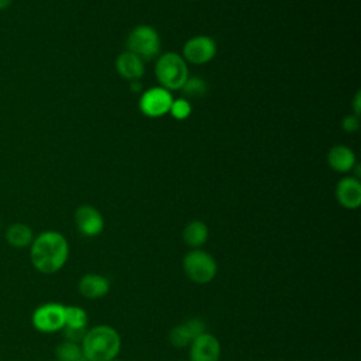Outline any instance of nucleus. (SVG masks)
Instances as JSON below:
<instances>
[{
	"label": "nucleus",
	"instance_id": "6",
	"mask_svg": "<svg viewBox=\"0 0 361 361\" xmlns=\"http://www.w3.org/2000/svg\"><path fill=\"white\" fill-rule=\"evenodd\" d=\"M31 323L39 333L59 331L65 327V306L58 302L42 303L32 312Z\"/></svg>",
	"mask_w": 361,
	"mask_h": 361
},
{
	"label": "nucleus",
	"instance_id": "20",
	"mask_svg": "<svg viewBox=\"0 0 361 361\" xmlns=\"http://www.w3.org/2000/svg\"><path fill=\"white\" fill-rule=\"evenodd\" d=\"M180 90L183 92L185 96H188L190 99H199L206 94L207 83H206V80H203L197 76H192V78L186 79V82L183 83Z\"/></svg>",
	"mask_w": 361,
	"mask_h": 361
},
{
	"label": "nucleus",
	"instance_id": "13",
	"mask_svg": "<svg viewBox=\"0 0 361 361\" xmlns=\"http://www.w3.org/2000/svg\"><path fill=\"white\" fill-rule=\"evenodd\" d=\"M116 68L121 78L128 80H138L144 73V61L135 54L126 51L118 55Z\"/></svg>",
	"mask_w": 361,
	"mask_h": 361
},
{
	"label": "nucleus",
	"instance_id": "16",
	"mask_svg": "<svg viewBox=\"0 0 361 361\" xmlns=\"http://www.w3.org/2000/svg\"><path fill=\"white\" fill-rule=\"evenodd\" d=\"M182 238L186 245L192 248H200L209 238V228L203 221L193 220L185 226Z\"/></svg>",
	"mask_w": 361,
	"mask_h": 361
},
{
	"label": "nucleus",
	"instance_id": "4",
	"mask_svg": "<svg viewBox=\"0 0 361 361\" xmlns=\"http://www.w3.org/2000/svg\"><path fill=\"white\" fill-rule=\"evenodd\" d=\"M183 271L186 276L199 285L209 283L214 279L217 274V262L216 259L206 251L200 248L190 250L182 261Z\"/></svg>",
	"mask_w": 361,
	"mask_h": 361
},
{
	"label": "nucleus",
	"instance_id": "7",
	"mask_svg": "<svg viewBox=\"0 0 361 361\" xmlns=\"http://www.w3.org/2000/svg\"><path fill=\"white\" fill-rule=\"evenodd\" d=\"M216 51L217 47L212 37L196 35L185 42L182 58L193 65H202L212 61L216 55Z\"/></svg>",
	"mask_w": 361,
	"mask_h": 361
},
{
	"label": "nucleus",
	"instance_id": "12",
	"mask_svg": "<svg viewBox=\"0 0 361 361\" xmlns=\"http://www.w3.org/2000/svg\"><path fill=\"white\" fill-rule=\"evenodd\" d=\"M79 293L86 299L104 298L110 290V281L99 274H85L78 283Z\"/></svg>",
	"mask_w": 361,
	"mask_h": 361
},
{
	"label": "nucleus",
	"instance_id": "15",
	"mask_svg": "<svg viewBox=\"0 0 361 361\" xmlns=\"http://www.w3.org/2000/svg\"><path fill=\"white\" fill-rule=\"evenodd\" d=\"M6 241L14 247V248H25L30 247L32 240H34V234L32 230L24 224V223H13L6 228L4 233Z\"/></svg>",
	"mask_w": 361,
	"mask_h": 361
},
{
	"label": "nucleus",
	"instance_id": "3",
	"mask_svg": "<svg viewBox=\"0 0 361 361\" xmlns=\"http://www.w3.org/2000/svg\"><path fill=\"white\" fill-rule=\"evenodd\" d=\"M155 76L166 90H178L189 78L188 65L179 54L166 52L155 63Z\"/></svg>",
	"mask_w": 361,
	"mask_h": 361
},
{
	"label": "nucleus",
	"instance_id": "17",
	"mask_svg": "<svg viewBox=\"0 0 361 361\" xmlns=\"http://www.w3.org/2000/svg\"><path fill=\"white\" fill-rule=\"evenodd\" d=\"M55 357L58 361H79L83 358L82 347L78 343L65 340L56 345Z\"/></svg>",
	"mask_w": 361,
	"mask_h": 361
},
{
	"label": "nucleus",
	"instance_id": "22",
	"mask_svg": "<svg viewBox=\"0 0 361 361\" xmlns=\"http://www.w3.org/2000/svg\"><path fill=\"white\" fill-rule=\"evenodd\" d=\"M185 324L189 329V331H190L193 338H196L197 336H200V334H203L206 331V323L202 319H199V317H192V319L186 320Z\"/></svg>",
	"mask_w": 361,
	"mask_h": 361
},
{
	"label": "nucleus",
	"instance_id": "1",
	"mask_svg": "<svg viewBox=\"0 0 361 361\" xmlns=\"http://www.w3.org/2000/svg\"><path fill=\"white\" fill-rule=\"evenodd\" d=\"M69 257V244L63 234L47 230L34 237L30 245V258L34 268L51 275L63 268Z\"/></svg>",
	"mask_w": 361,
	"mask_h": 361
},
{
	"label": "nucleus",
	"instance_id": "18",
	"mask_svg": "<svg viewBox=\"0 0 361 361\" xmlns=\"http://www.w3.org/2000/svg\"><path fill=\"white\" fill-rule=\"evenodd\" d=\"M87 313L79 306H65V327L69 329H86Z\"/></svg>",
	"mask_w": 361,
	"mask_h": 361
},
{
	"label": "nucleus",
	"instance_id": "25",
	"mask_svg": "<svg viewBox=\"0 0 361 361\" xmlns=\"http://www.w3.org/2000/svg\"><path fill=\"white\" fill-rule=\"evenodd\" d=\"M360 99H361V93L357 92L355 96H354V100H353V109H354V116L360 117V113H361V103H360Z\"/></svg>",
	"mask_w": 361,
	"mask_h": 361
},
{
	"label": "nucleus",
	"instance_id": "19",
	"mask_svg": "<svg viewBox=\"0 0 361 361\" xmlns=\"http://www.w3.org/2000/svg\"><path fill=\"white\" fill-rule=\"evenodd\" d=\"M168 340H169L172 347L183 348V347H188L192 343L193 337H192L189 329L186 327V324L182 323V324H176L175 327L171 329Z\"/></svg>",
	"mask_w": 361,
	"mask_h": 361
},
{
	"label": "nucleus",
	"instance_id": "23",
	"mask_svg": "<svg viewBox=\"0 0 361 361\" xmlns=\"http://www.w3.org/2000/svg\"><path fill=\"white\" fill-rule=\"evenodd\" d=\"M63 334H65V340L72 341V343H78L80 344L87 329H69V327H63Z\"/></svg>",
	"mask_w": 361,
	"mask_h": 361
},
{
	"label": "nucleus",
	"instance_id": "2",
	"mask_svg": "<svg viewBox=\"0 0 361 361\" xmlns=\"http://www.w3.org/2000/svg\"><path fill=\"white\" fill-rule=\"evenodd\" d=\"M82 354L87 361H113L121 347L120 334L107 324L87 329L82 343Z\"/></svg>",
	"mask_w": 361,
	"mask_h": 361
},
{
	"label": "nucleus",
	"instance_id": "14",
	"mask_svg": "<svg viewBox=\"0 0 361 361\" xmlns=\"http://www.w3.org/2000/svg\"><path fill=\"white\" fill-rule=\"evenodd\" d=\"M327 162L337 172H348L355 165V155L345 145H334L327 152Z\"/></svg>",
	"mask_w": 361,
	"mask_h": 361
},
{
	"label": "nucleus",
	"instance_id": "9",
	"mask_svg": "<svg viewBox=\"0 0 361 361\" xmlns=\"http://www.w3.org/2000/svg\"><path fill=\"white\" fill-rule=\"evenodd\" d=\"M220 353L221 348L217 337L207 331L193 338L189 344L190 361H219Z\"/></svg>",
	"mask_w": 361,
	"mask_h": 361
},
{
	"label": "nucleus",
	"instance_id": "5",
	"mask_svg": "<svg viewBox=\"0 0 361 361\" xmlns=\"http://www.w3.org/2000/svg\"><path fill=\"white\" fill-rule=\"evenodd\" d=\"M127 48L142 61H149L158 55L161 48V39L157 30L151 25H138L133 28L128 34Z\"/></svg>",
	"mask_w": 361,
	"mask_h": 361
},
{
	"label": "nucleus",
	"instance_id": "8",
	"mask_svg": "<svg viewBox=\"0 0 361 361\" xmlns=\"http://www.w3.org/2000/svg\"><path fill=\"white\" fill-rule=\"evenodd\" d=\"M172 94L165 87H151L142 93L140 99V110L148 117H159L169 113Z\"/></svg>",
	"mask_w": 361,
	"mask_h": 361
},
{
	"label": "nucleus",
	"instance_id": "24",
	"mask_svg": "<svg viewBox=\"0 0 361 361\" xmlns=\"http://www.w3.org/2000/svg\"><path fill=\"white\" fill-rule=\"evenodd\" d=\"M341 126H343L344 131H347V133H354V131H357L358 127H360V120H358V117L354 116V114L345 116V117L343 118Z\"/></svg>",
	"mask_w": 361,
	"mask_h": 361
},
{
	"label": "nucleus",
	"instance_id": "26",
	"mask_svg": "<svg viewBox=\"0 0 361 361\" xmlns=\"http://www.w3.org/2000/svg\"><path fill=\"white\" fill-rule=\"evenodd\" d=\"M13 0H0V10H6L11 6Z\"/></svg>",
	"mask_w": 361,
	"mask_h": 361
},
{
	"label": "nucleus",
	"instance_id": "28",
	"mask_svg": "<svg viewBox=\"0 0 361 361\" xmlns=\"http://www.w3.org/2000/svg\"><path fill=\"white\" fill-rule=\"evenodd\" d=\"M113 361H121V360H117V358H114V360H113Z\"/></svg>",
	"mask_w": 361,
	"mask_h": 361
},
{
	"label": "nucleus",
	"instance_id": "27",
	"mask_svg": "<svg viewBox=\"0 0 361 361\" xmlns=\"http://www.w3.org/2000/svg\"><path fill=\"white\" fill-rule=\"evenodd\" d=\"M79 361H87V360H85V358H82V360H79Z\"/></svg>",
	"mask_w": 361,
	"mask_h": 361
},
{
	"label": "nucleus",
	"instance_id": "21",
	"mask_svg": "<svg viewBox=\"0 0 361 361\" xmlns=\"http://www.w3.org/2000/svg\"><path fill=\"white\" fill-rule=\"evenodd\" d=\"M192 111V107H190V103L186 100V99H176V100H172V104H171V109H169V113L178 118V120H183L186 118Z\"/></svg>",
	"mask_w": 361,
	"mask_h": 361
},
{
	"label": "nucleus",
	"instance_id": "11",
	"mask_svg": "<svg viewBox=\"0 0 361 361\" xmlns=\"http://www.w3.org/2000/svg\"><path fill=\"white\" fill-rule=\"evenodd\" d=\"M337 202L350 210L358 209L361 204V183L357 178L347 176L338 180L336 186Z\"/></svg>",
	"mask_w": 361,
	"mask_h": 361
},
{
	"label": "nucleus",
	"instance_id": "10",
	"mask_svg": "<svg viewBox=\"0 0 361 361\" xmlns=\"http://www.w3.org/2000/svg\"><path fill=\"white\" fill-rule=\"evenodd\" d=\"M75 223L78 230L86 237L99 235L104 228V219L102 213L90 204H83L76 209Z\"/></svg>",
	"mask_w": 361,
	"mask_h": 361
}]
</instances>
